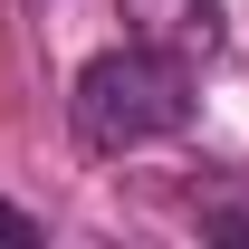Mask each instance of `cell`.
<instances>
[{
    "mask_svg": "<svg viewBox=\"0 0 249 249\" xmlns=\"http://www.w3.org/2000/svg\"><path fill=\"white\" fill-rule=\"evenodd\" d=\"M124 10V38H144V48H163V58H211L220 48V0H115Z\"/></svg>",
    "mask_w": 249,
    "mask_h": 249,
    "instance_id": "obj_2",
    "label": "cell"
},
{
    "mask_svg": "<svg viewBox=\"0 0 249 249\" xmlns=\"http://www.w3.org/2000/svg\"><path fill=\"white\" fill-rule=\"evenodd\" d=\"M0 240H38V220L19 211V201H0Z\"/></svg>",
    "mask_w": 249,
    "mask_h": 249,
    "instance_id": "obj_3",
    "label": "cell"
},
{
    "mask_svg": "<svg viewBox=\"0 0 249 249\" xmlns=\"http://www.w3.org/2000/svg\"><path fill=\"white\" fill-rule=\"evenodd\" d=\"M67 115H77V144H87V154L163 144V134L192 124V58H163V48H144V38H124V48H106V58L77 67Z\"/></svg>",
    "mask_w": 249,
    "mask_h": 249,
    "instance_id": "obj_1",
    "label": "cell"
}]
</instances>
